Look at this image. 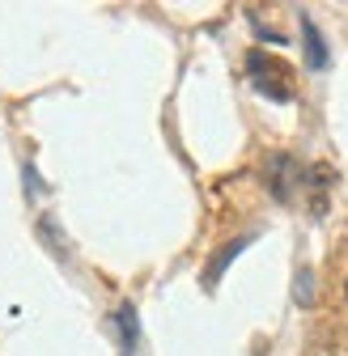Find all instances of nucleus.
Wrapping results in <instances>:
<instances>
[{
	"instance_id": "obj_2",
	"label": "nucleus",
	"mask_w": 348,
	"mask_h": 356,
	"mask_svg": "<svg viewBox=\"0 0 348 356\" xmlns=\"http://www.w3.org/2000/svg\"><path fill=\"white\" fill-rule=\"evenodd\" d=\"M246 72H251V85H255V94H264L272 102H293V68L268 51H251L246 56Z\"/></svg>"
},
{
	"instance_id": "obj_5",
	"label": "nucleus",
	"mask_w": 348,
	"mask_h": 356,
	"mask_svg": "<svg viewBox=\"0 0 348 356\" xmlns=\"http://www.w3.org/2000/svg\"><path fill=\"white\" fill-rule=\"evenodd\" d=\"M251 242H255V238H251V234H242V238H234L230 246H221V250H216V259L204 267V289H212L216 280H221V272H226V267H230V263H234V259H238V254L251 246Z\"/></svg>"
},
{
	"instance_id": "obj_4",
	"label": "nucleus",
	"mask_w": 348,
	"mask_h": 356,
	"mask_svg": "<svg viewBox=\"0 0 348 356\" xmlns=\"http://www.w3.org/2000/svg\"><path fill=\"white\" fill-rule=\"evenodd\" d=\"M301 42H306V68L323 72L331 56H327V42H323V34H319L315 17H306V13H301Z\"/></svg>"
},
{
	"instance_id": "obj_6",
	"label": "nucleus",
	"mask_w": 348,
	"mask_h": 356,
	"mask_svg": "<svg viewBox=\"0 0 348 356\" xmlns=\"http://www.w3.org/2000/svg\"><path fill=\"white\" fill-rule=\"evenodd\" d=\"M301 305H310L315 301V272H310V267H301V272H297V293H293Z\"/></svg>"
},
{
	"instance_id": "obj_3",
	"label": "nucleus",
	"mask_w": 348,
	"mask_h": 356,
	"mask_svg": "<svg viewBox=\"0 0 348 356\" xmlns=\"http://www.w3.org/2000/svg\"><path fill=\"white\" fill-rule=\"evenodd\" d=\"M115 331L123 339V356H141V323H136V305H119L115 309Z\"/></svg>"
},
{
	"instance_id": "obj_7",
	"label": "nucleus",
	"mask_w": 348,
	"mask_h": 356,
	"mask_svg": "<svg viewBox=\"0 0 348 356\" xmlns=\"http://www.w3.org/2000/svg\"><path fill=\"white\" fill-rule=\"evenodd\" d=\"M344 289H348V280H344Z\"/></svg>"
},
{
	"instance_id": "obj_1",
	"label": "nucleus",
	"mask_w": 348,
	"mask_h": 356,
	"mask_svg": "<svg viewBox=\"0 0 348 356\" xmlns=\"http://www.w3.org/2000/svg\"><path fill=\"white\" fill-rule=\"evenodd\" d=\"M264 178H268L272 200L293 204L301 191H310V212H315V216L327 212V178H331V174H327L323 165H301L293 153H272Z\"/></svg>"
}]
</instances>
